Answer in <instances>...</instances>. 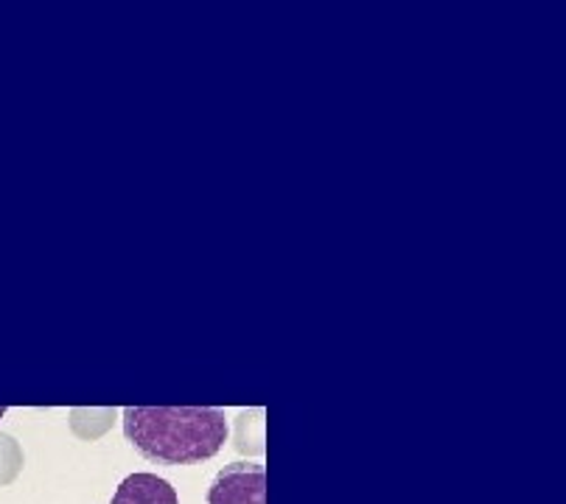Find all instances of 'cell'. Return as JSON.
I'll return each mask as SVG.
<instances>
[{
	"mask_svg": "<svg viewBox=\"0 0 566 504\" xmlns=\"http://www.w3.org/2000/svg\"><path fill=\"white\" fill-rule=\"evenodd\" d=\"M23 471V449L9 434H0V485L14 482Z\"/></svg>",
	"mask_w": 566,
	"mask_h": 504,
	"instance_id": "6",
	"label": "cell"
},
{
	"mask_svg": "<svg viewBox=\"0 0 566 504\" xmlns=\"http://www.w3.org/2000/svg\"><path fill=\"white\" fill-rule=\"evenodd\" d=\"M115 418H118V412H115L113 407H76L71 409V429L76 438L98 440L102 434H107L109 429H113Z\"/></svg>",
	"mask_w": 566,
	"mask_h": 504,
	"instance_id": "4",
	"label": "cell"
},
{
	"mask_svg": "<svg viewBox=\"0 0 566 504\" xmlns=\"http://www.w3.org/2000/svg\"><path fill=\"white\" fill-rule=\"evenodd\" d=\"M3 414H7V409H3V407H0V418H3Z\"/></svg>",
	"mask_w": 566,
	"mask_h": 504,
	"instance_id": "7",
	"label": "cell"
},
{
	"mask_svg": "<svg viewBox=\"0 0 566 504\" xmlns=\"http://www.w3.org/2000/svg\"><path fill=\"white\" fill-rule=\"evenodd\" d=\"M208 504H266L264 462H230L208 487Z\"/></svg>",
	"mask_w": 566,
	"mask_h": 504,
	"instance_id": "2",
	"label": "cell"
},
{
	"mask_svg": "<svg viewBox=\"0 0 566 504\" xmlns=\"http://www.w3.org/2000/svg\"><path fill=\"white\" fill-rule=\"evenodd\" d=\"M264 409H244L235 429V451L264 456Z\"/></svg>",
	"mask_w": 566,
	"mask_h": 504,
	"instance_id": "5",
	"label": "cell"
},
{
	"mask_svg": "<svg viewBox=\"0 0 566 504\" xmlns=\"http://www.w3.org/2000/svg\"><path fill=\"white\" fill-rule=\"evenodd\" d=\"M109 504H180L177 491L157 474H129Z\"/></svg>",
	"mask_w": 566,
	"mask_h": 504,
	"instance_id": "3",
	"label": "cell"
},
{
	"mask_svg": "<svg viewBox=\"0 0 566 504\" xmlns=\"http://www.w3.org/2000/svg\"><path fill=\"white\" fill-rule=\"evenodd\" d=\"M124 432L157 465H197L222 451L228 418L217 407H129Z\"/></svg>",
	"mask_w": 566,
	"mask_h": 504,
	"instance_id": "1",
	"label": "cell"
}]
</instances>
